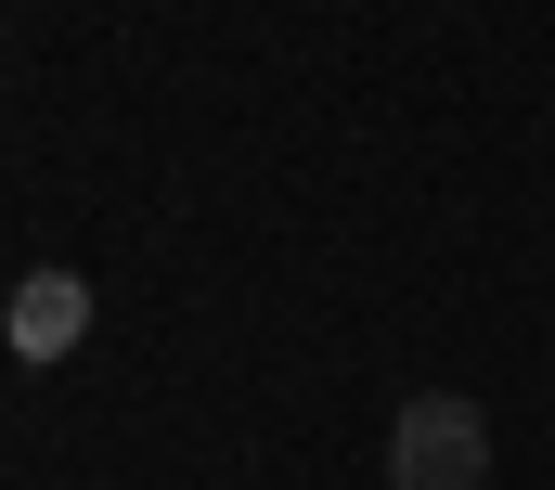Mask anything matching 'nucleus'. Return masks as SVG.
<instances>
[{
  "label": "nucleus",
  "mask_w": 555,
  "mask_h": 490,
  "mask_svg": "<svg viewBox=\"0 0 555 490\" xmlns=\"http://www.w3.org/2000/svg\"><path fill=\"white\" fill-rule=\"evenodd\" d=\"M491 478V413L465 387H414L388 413V490H478Z\"/></svg>",
  "instance_id": "nucleus-1"
},
{
  "label": "nucleus",
  "mask_w": 555,
  "mask_h": 490,
  "mask_svg": "<svg viewBox=\"0 0 555 490\" xmlns=\"http://www.w3.org/2000/svg\"><path fill=\"white\" fill-rule=\"evenodd\" d=\"M78 336H91V284H78V271H26V284H13V349H26V362H65Z\"/></svg>",
  "instance_id": "nucleus-2"
}]
</instances>
